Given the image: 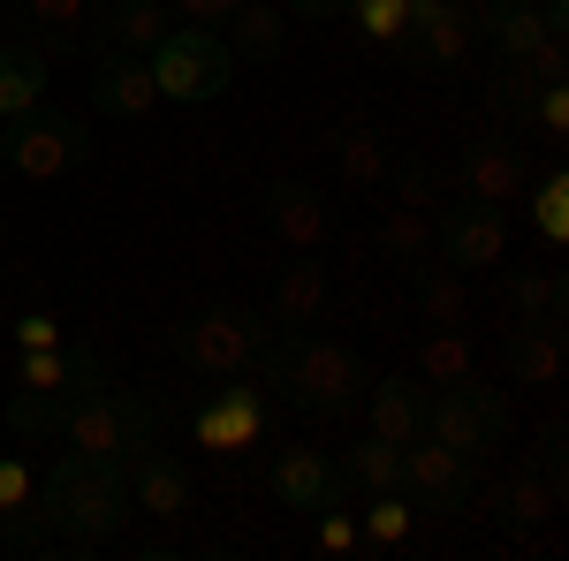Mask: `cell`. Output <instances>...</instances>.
<instances>
[{
	"instance_id": "cell-11",
	"label": "cell",
	"mask_w": 569,
	"mask_h": 561,
	"mask_svg": "<svg viewBox=\"0 0 569 561\" xmlns=\"http://www.w3.org/2000/svg\"><path fill=\"white\" fill-rule=\"evenodd\" d=\"M402 39L418 46V61L456 69L471 53V0H410V31Z\"/></svg>"
},
{
	"instance_id": "cell-21",
	"label": "cell",
	"mask_w": 569,
	"mask_h": 561,
	"mask_svg": "<svg viewBox=\"0 0 569 561\" xmlns=\"http://www.w3.org/2000/svg\"><path fill=\"white\" fill-rule=\"evenodd\" d=\"M471 31L501 46V61H525L547 39V16H539V0H471Z\"/></svg>"
},
{
	"instance_id": "cell-28",
	"label": "cell",
	"mask_w": 569,
	"mask_h": 561,
	"mask_svg": "<svg viewBox=\"0 0 569 561\" xmlns=\"http://www.w3.org/2000/svg\"><path fill=\"white\" fill-rule=\"evenodd\" d=\"M342 478H357L365 493H388V485H402V448L380 440V432H365L350 455H342Z\"/></svg>"
},
{
	"instance_id": "cell-33",
	"label": "cell",
	"mask_w": 569,
	"mask_h": 561,
	"mask_svg": "<svg viewBox=\"0 0 569 561\" xmlns=\"http://www.w3.org/2000/svg\"><path fill=\"white\" fill-rule=\"evenodd\" d=\"M350 16H357V31L372 46H395L402 31H410V0H350Z\"/></svg>"
},
{
	"instance_id": "cell-1",
	"label": "cell",
	"mask_w": 569,
	"mask_h": 561,
	"mask_svg": "<svg viewBox=\"0 0 569 561\" xmlns=\"http://www.w3.org/2000/svg\"><path fill=\"white\" fill-rule=\"evenodd\" d=\"M31 501H39V517L53 523V531H69V539H114V531L137 517L130 463H114V455H77V448L39 478Z\"/></svg>"
},
{
	"instance_id": "cell-6",
	"label": "cell",
	"mask_w": 569,
	"mask_h": 561,
	"mask_svg": "<svg viewBox=\"0 0 569 561\" xmlns=\"http://www.w3.org/2000/svg\"><path fill=\"white\" fill-rule=\"evenodd\" d=\"M426 440H440V448H456V455H471L479 463L486 448H501L509 440V402L493 388H433L426 394Z\"/></svg>"
},
{
	"instance_id": "cell-7",
	"label": "cell",
	"mask_w": 569,
	"mask_h": 561,
	"mask_svg": "<svg viewBox=\"0 0 569 561\" xmlns=\"http://www.w3.org/2000/svg\"><path fill=\"white\" fill-rule=\"evenodd\" d=\"M84 152H91L84 114H61V107H31V114H16V122H8V168L23 174V182H53V174L77 168Z\"/></svg>"
},
{
	"instance_id": "cell-44",
	"label": "cell",
	"mask_w": 569,
	"mask_h": 561,
	"mask_svg": "<svg viewBox=\"0 0 569 561\" xmlns=\"http://www.w3.org/2000/svg\"><path fill=\"white\" fill-rule=\"evenodd\" d=\"M0 168H8V122H0Z\"/></svg>"
},
{
	"instance_id": "cell-10",
	"label": "cell",
	"mask_w": 569,
	"mask_h": 561,
	"mask_svg": "<svg viewBox=\"0 0 569 561\" xmlns=\"http://www.w3.org/2000/svg\"><path fill=\"white\" fill-rule=\"evenodd\" d=\"M509 388H555L562 380V319H517L501 342Z\"/></svg>"
},
{
	"instance_id": "cell-18",
	"label": "cell",
	"mask_w": 569,
	"mask_h": 561,
	"mask_svg": "<svg viewBox=\"0 0 569 561\" xmlns=\"http://www.w3.org/2000/svg\"><path fill=\"white\" fill-rule=\"evenodd\" d=\"M130 501L144 517H182L190 509V471H182L176 455H160V440L144 455H130Z\"/></svg>"
},
{
	"instance_id": "cell-32",
	"label": "cell",
	"mask_w": 569,
	"mask_h": 561,
	"mask_svg": "<svg viewBox=\"0 0 569 561\" xmlns=\"http://www.w3.org/2000/svg\"><path fill=\"white\" fill-rule=\"evenodd\" d=\"M531 228H539L547 243H569V174L562 168L539 174V190H531Z\"/></svg>"
},
{
	"instance_id": "cell-35",
	"label": "cell",
	"mask_w": 569,
	"mask_h": 561,
	"mask_svg": "<svg viewBox=\"0 0 569 561\" xmlns=\"http://www.w3.org/2000/svg\"><path fill=\"white\" fill-rule=\"evenodd\" d=\"M525 77H531V84H562V77H569V31H547V39L531 46Z\"/></svg>"
},
{
	"instance_id": "cell-40",
	"label": "cell",
	"mask_w": 569,
	"mask_h": 561,
	"mask_svg": "<svg viewBox=\"0 0 569 561\" xmlns=\"http://www.w3.org/2000/svg\"><path fill=\"white\" fill-rule=\"evenodd\" d=\"M357 547V517H342V501L319 517V554H350Z\"/></svg>"
},
{
	"instance_id": "cell-12",
	"label": "cell",
	"mask_w": 569,
	"mask_h": 561,
	"mask_svg": "<svg viewBox=\"0 0 569 561\" xmlns=\"http://www.w3.org/2000/svg\"><path fill=\"white\" fill-rule=\"evenodd\" d=\"M91 107H99V114H114V122H137V114H152V107H160L152 61H144V53H99Z\"/></svg>"
},
{
	"instance_id": "cell-23",
	"label": "cell",
	"mask_w": 569,
	"mask_h": 561,
	"mask_svg": "<svg viewBox=\"0 0 569 561\" xmlns=\"http://www.w3.org/2000/svg\"><path fill=\"white\" fill-rule=\"evenodd\" d=\"M220 39L236 46L243 61H281V46H289V23H281V8H273V0H243V8L220 23Z\"/></svg>"
},
{
	"instance_id": "cell-4",
	"label": "cell",
	"mask_w": 569,
	"mask_h": 561,
	"mask_svg": "<svg viewBox=\"0 0 569 561\" xmlns=\"http://www.w3.org/2000/svg\"><path fill=\"white\" fill-rule=\"evenodd\" d=\"M144 61H152L160 99H176V107H206V99H220L236 84V46L220 39L213 23H168Z\"/></svg>"
},
{
	"instance_id": "cell-38",
	"label": "cell",
	"mask_w": 569,
	"mask_h": 561,
	"mask_svg": "<svg viewBox=\"0 0 569 561\" xmlns=\"http://www.w3.org/2000/svg\"><path fill=\"white\" fill-rule=\"evenodd\" d=\"M388 174H395V198H402V206L433 213V168H426V160H402V168H388Z\"/></svg>"
},
{
	"instance_id": "cell-19",
	"label": "cell",
	"mask_w": 569,
	"mask_h": 561,
	"mask_svg": "<svg viewBox=\"0 0 569 561\" xmlns=\"http://www.w3.org/2000/svg\"><path fill=\"white\" fill-rule=\"evenodd\" d=\"M365 410H372V432L380 440H395V448H410V440H426V394H418V380H372V388L357 394Z\"/></svg>"
},
{
	"instance_id": "cell-27",
	"label": "cell",
	"mask_w": 569,
	"mask_h": 561,
	"mask_svg": "<svg viewBox=\"0 0 569 561\" xmlns=\"http://www.w3.org/2000/svg\"><path fill=\"white\" fill-rule=\"evenodd\" d=\"M16 8L46 46H84V23L99 16V0H16Z\"/></svg>"
},
{
	"instance_id": "cell-37",
	"label": "cell",
	"mask_w": 569,
	"mask_h": 561,
	"mask_svg": "<svg viewBox=\"0 0 569 561\" xmlns=\"http://www.w3.org/2000/svg\"><path fill=\"white\" fill-rule=\"evenodd\" d=\"M31 493H39V478L23 455H0V517H16V509H31Z\"/></svg>"
},
{
	"instance_id": "cell-29",
	"label": "cell",
	"mask_w": 569,
	"mask_h": 561,
	"mask_svg": "<svg viewBox=\"0 0 569 561\" xmlns=\"http://www.w3.org/2000/svg\"><path fill=\"white\" fill-rule=\"evenodd\" d=\"M501 297H509L517 319H562V273H539V266L501 273Z\"/></svg>"
},
{
	"instance_id": "cell-26",
	"label": "cell",
	"mask_w": 569,
	"mask_h": 561,
	"mask_svg": "<svg viewBox=\"0 0 569 561\" xmlns=\"http://www.w3.org/2000/svg\"><path fill=\"white\" fill-rule=\"evenodd\" d=\"M418 380H426V388H463V380H471V342H463V327H433V334L418 342Z\"/></svg>"
},
{
	"instance_id": "cell-17",
	"label": "cell",
	"mask_w": 569,
	"mask_h": 561,
	"mask_svg": "<svg viewBox=\"0 0 569 561\" xmlns=\"http://www.w3.org/2000/svg\"><path fill=\"white\" fill-rule=\"evenodd\" d=\"M46 84H53V61H46L31 39H0V122L46 107Z\"/></svg>"
},
{
	"instance_id": "cell-39",
	"label": "cell",
	"mask_w": 569,
	"mask_h": 561,
	"mask_svg": "<svg viewBox=\"0 0 569 561\" xmlns=\"http://www.w3.org/2000/svg\"><path fill=\"white\" fill-rule=\"evenodd\" d=\"M531 114H539V130L562 144V137H569V91L562 84H539V91H531Z\"/></svg>"
},
{
	"instance_id": "cell-43",
	"label": "cell",
	"mask_w": 569,
	"mask_h": 561,
	"mask_svg": "<svg viewBox=\"0 0 569 561\" xmlns=\"http://www.w3.org/2000/svg\"><path fill=\"white\" fill-rule=\"evenodd\" d=\"M289 8H297V16H335L342 0H289Z\"/></svg>"
},
{
	"instance_id": "cell-20",
	"label": "cell",
	"mask_w": 569,
	"mask_h": 561,
	"mask_svg": "<svg viewBox=\"0 0 569 561\" xmlns=\"http://www.w3.org/2000/svg\"><path fill=\"white\" fill-rule=\"evenodd\" d=\"M91 23H99V53H152L168 31V0H107Z\"/></svg>"
},
{
	"instance_id": "cell-5",
	"label": "cell",
	"mask_w": 569,
	"mask_h": 561,
	"mask_svg": "<svg viewBox=\"0 0 569 561\" xmlns=\"http://www.w3.org/2000/svg\"><path fill=\"white\" fill-rule=\"evenodd\" d=\"M266 342H273V319L251 311V303H213V311H190V319L176 327V349L198 364V372H213V380L259 372Z\"/></svg>"
},
{
	"instance_id": "cell-34",
	"label": "cell",
	"mask_w": 569,
	"mask_h": 561,
	"mask_svg": "<svg viewBox=\"0 0 569 561\" xmlns=\"http://www.w3.org/2000/svg\"><path fill=\"white\" fill-rule=\"evenodd\" d=\"M509 509H517V523H547L555 509H562V485H555L547 471H539V478H517V485H509Z\"/></svg>"
},
{
	"instance_id": "cell-8",
	"label": "cell",
	"mask_w": 569,
	"mask_h": 561,
	"mask_svg": "<svg viewBox=\"0 0 569 561\" xmlns=\"http://www.w3.org/2000/svg\"><path fill=\"white\" fill-rule=\"evenodd\" d=\"M433 259L456 273H486V266L509 259V220L501 206H448L433 220Z\"/></svg>"
},
{
	"instance_id": "cell-30",
	"label": "cell",
	"mask_w": 569,
	"mask_h": 561,
	"mask_svg": "<svg viewBox=\"0 0 569 561\" xmlns=\"http://www.w3.org/2000/svg\"><path fill=\"white\" fill-rule=\"evenodd\" d=\"M418 281V311H426V327H463V273L456 266H426V273H410Z\"/></svg>"
},
{
	"instance_id": "cell-41",
	"label": "cell",
	"mask_w": 569,
	"mask_h": 561,
	"mask_svg": "<svg viewBox=\"0 0 569 561\" xmlns=\"http://www.w3.org/2000/svg\"><path fill=\"white\" fill-rule=\"evenodd\" d=\"M61 342V319H53V311H23V319H16V349H53Z\"/></svg>"
},
{
	"instance_id": "cell-25",
	"label": "cell",
	"mask_w": 569,
	"mask_h": 561,
	"mask_svg": "<svg viewBox=\"0 0 569 561\" xmlns=\"http://www.w3.org/2000/svg\"><path fill=\"white\" fill-rule=\"evenodd\" d=\"M335 168H342V182H357V190H372V182H388V144H380V130H365V122H350V130H335Z\"/></svg>"
},
{
	"instance_id": "cell-9",
	"label": "cell",
	"mask_w": 569,
	"mask_h": 561,
	"mask_svg": "<svg viewBox=\"0 0 569 561\" xmlns=\"http://www.w3.org/2000/svg\"><path fill=\"white\" fill-rule=\"evenodd\" d=\"M402 485L426 509H440V517H463V501H471V455H456L440 440H410L402 448Z\"/></svg>"
},
{
	"instance_id": "cell-15",
	"label": "cell",
	"mask_w": 569,
	"mask_h": 561,
	"mask_svg": "<svg viewBox=\"0 0 569 561\" xmlns=\"http://www.w3.org/2000/svg\"><path fill=\"white\" fill-rule=\"evenodd\" d=\"M319 311H327V273L311 266V251H297V266H281V281H273L266 319H273V334H305L319 327Z\"/></svg>"
},
{
	"instance_id": "cell-13",
	"label": "cell",
	"mask_w": 569,
	"mask_h": 561,
	"mask_svg": "<svg viewBox=\"0 0 569 561\" xmlns=\"http://www.w3.org/2000/svg\"><path fill=\"white\" fill-rule=\"evenodd\" d=\"M259 432H266V394L259 388H220V402L198 410V448H213V455L259 448Z\"/></svg>"
},
{
	"instance_id": "cell-36",
	"label": "cell",
	"mask_w": 569,
	"mask_h": 561,
	"mask_svg": "<svg viewBox=\"0 0 569 561\" xmlns=\"http://www.w3.org/2000/svg\"><path fill=\"white\" fill-rule=\"evenodd\" d=\"M531 77H525V61H509V69H501V77H493V84H486V107H493V114H525L531 107Z\"/></svg>"
},
{
	"instance_id": "cell-14",
	"label": "cell",
	"mask_w": 569,
	"mask_h": 561,
	"mask_svg": "<svg viewBox=\"0 0 569 561\" xmlns=\"http://www.w3.org/2000/svg\"><path fill=\"white\" fill-rule=\"evenodd\" d=\"M266 220H273V236H281L289 251H319V243H327V206H319V190L297 182V174H281V182L266 190Z\"/></svg>"
},
{
	"instance_id": "cell-24",
	"label": "cell",
	"mask_w": 569,
	"mask_h": 561,
	"mask_svg": "<svg viewBox=\"0 0 569 561\" xmlns=\"http://www.w3.org/2000/svg\"><path fill=\"white\" fill-rule=\"evenodd\" d=\"M380 243H388V259L402 266V273H426V266H433V213L395 206V213L380 220Z\"/></svg>"
},
{
	"instance_id": "cell-3",
	"label": "cell",
	"mask_w": 569,
	"mask_h": 561,
	"mask_svg": "<svg viewBox=\"0 0 569 561\" xmlns=\"http://www.w3.org/2000/svg\"><path fill=\"white\" fill-rule=\"evenodd\" d=\"M61 440H69L77 455H114V463H130V455H144V448L160 440V410H152L144 388H99V380H91V388L69 402Z\"/></svg>"
},
{
	"instance_id": "cell-16",
	"label": "cell",
	"mask_w": 569,
	"mask_h": 561,
	"mask_svg": "<svg viewBox=\"0 0 569 561\" xmlns=\"http://www.w3.org/2000/svg\"><path fill=\"white\" fill-rule=\"evenodd\" d=\"M273 493H281V509H335L342 501V471L319 448H289L273 463Z\"/></svg>"
},
{
	"instance_id": "cell-42",
	"label": "cell",
	"mask_w": 569,
	"mask_h": 561,
	"mask_svg": "<svg viewBox=\"0 0 569 561\" xmlns=\"http://www.w3.org/2000/svg\"><path fill=\"white\" fill-rule=\"evenodd\" d=\"M176 8H182V23H213V31H220L243 0H176Z\"/></svg>"
},
{
	"instance_id": "cell-2",
	"label": "cell",
	"mask_w": 569,
	"mask_h": 561,
	"mask_svg": "<svg viewBox=\"0 0 569 561\" xmlns=\"http://www.w3.org/2000/svg\"><path fill=\"white\" fill-rule=\"evenodd\" d=\"M259 372L273 380V388H289L305 410H342V402H357V394L372 388V372H365V357L342 342H327V334H273L259 357Z\"/></svg>"
},
{
	"instance_id": "cell-22",
	"label": "cell",
	"mask_w": 569,
	"mask_h": 561,
	"mask_svg": "<svg viewBox=\"0 0 569 561\" xmlns=\"http://www.w3.org/2000/svg\"><path fill=\"white\" fill-rule=\"evenodd\" d=\"M463 190H471V206H517L525 198V160H517V144H471V160H463Z\"/></svg>"
},
{
	"instance_id": "cell-31",
	"label": "cell",
	"mask_w": 569,
	"mask_h": 561,
	"mask_svg": "<svg viewBox=\"0 0 569 561\" xmlns=\"http://www.w3.org/2000/svg\"><path fill=\"white\" fill-rule=\"evenodd\" d=\"M410 501H402V485H388V493H372V509H365V523H357V539H372V547H402L410 539Z\"/></svg>"
}]
</instances>
